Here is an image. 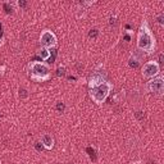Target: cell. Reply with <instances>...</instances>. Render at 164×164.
<instances>
[{
    "instance_id": "ac0fdd59",
    "label": "cell",
    "mask_w": 164,
    "mask_h": 164,
    "mask_svg": "<svg viewBox=\"0 0 164 164\" xmlns=\"http://www.w3.org/2000/svg\"><path fill=\"white\" fill-rule=\"evenodd\" d=\"M17 4H18V7H21V8H26V7H27V1H24V0H19Z\"/></svg>"
},
{
    "instance_id": "7a4b0ae2",
    "label": "cell",
    "mask_w": 164,
    "mask_h": 164,
    "mask_svg": "<svg viewBox=\"0 0 164 164\" xmlns=\"http://www.w3.org/2000/svg\"><path fill=\"white\" fill-rule=\"evenodd\" d=\"M28 68H30L32 81L44 82L50 78V68L44 62H31Z\"/></svg>"
},
{
    "instance_id": "3957f363",
    "label": "cell",
    "mask_w": 164,
    "mask_h": 164,
    "mask_svg": "<svg viewBox=\"0 0 164 164\" xmlns=\"http://www.w3.org/2000/svg\"><path fill=\"white\" fill-rule=\"evenodd\" d=\"M112 88H113V85H112L110 82L105 81V82H103L101 85L91 88L90 90V97L96 103L97 105H101L105 101L106 97H108V95L110 94Z\"/></svg>"
},
{
    "instance_id": "44dd1931",
    "label": "cell",
    "mask_w": 164,
    "mask_h": 164,
    "mask_svg": "<svg viewBox=\"0 0 164 164\" xmlns=\"http://www.w3.org/2000/svg\"><path fill=\"white\" fill-rule=\"evenodd\" d=\"M4 71H5V67H4V65H1V67H0V76L4 73Z\"/></svg>"
},
{
    "instance_id": "5b68a950",
    "label": "cell",
    "mask_w": 164,
    "mask_h": 164,
    "mask_svg": "<svg viewBox=\"0 0 164 164\" xmlns=\"http://www.w3.org/2000/svg\"><path fill=\"white\" fill-rule=\"evenodd\" d=\"M159 72H160V65L155 60L146 62L142 67V76L145 78H154L155 76L159 74Z\"/></svg>"
},
{
    "instance_id": "5bb4252c",
    "label": "cell",
    "mask_w": 164,
    "mask_h": 164,
    "mask_svg": "<svg viewBox=\"0 0 164 164\" xmlns=\"http://www.w3.org/2000/svg\"><path fill=\"white\" fill-rule=\"evenodd\" d=\"M55 108H56V110H58V112L63 113V112H64V109H65V105L63 104L62 101H59V103H56V106H55Z\"/></svg>"
},
{
    "instance_id": "4fadbf2b",
    "label": "cell",
    "mask_w": 164,
    "mask_h": 164,
    "mask_svg": "<svg viewBox=\"0 0 164 164\" xmlns=\"http://www.w3.org/2000/svg\"><path fill=\"white\" fill-rule=\"evenodd\" d=\"M135 117H136L137 119H140V120H144L145 119V113H144L142 110H137L136 113H135Z\"/></svg>"
},
{
    "instance_id": "e0dca14e",
    "label": "cell",
    "mask_w": 164,
    "mask_h": 164,
    "mask_svg": "<svg viewBox=\"0 0 164 164\" xmlns=\"http://www.w3.org/2000/svg\"><path fill=\"white\" fill-rule=\"evenodd\" d=\"M87 151L90 152V157H91V159H93V160H96V157H95V150H94V149L88 148V149H87Z\"/></svg>"
},
{
    "instance_id": "277c9868",
    "label": "cell",
    "mask_w": 164,
    "mask_h": 164,
    "mask_svg": "<svg viewBox=\"0 0 164 164\" xmlns=\"http://www.w3.org/2000/svg\"><path fill=\"white\" fill-rule=\"evenodd\" d=\"M40 44L42 45V48L50 49L56 46L58 41H56V36L54 35V32H51L50 30H44L40 35Z\"/></svg>"
},
{
    "instance_id": "ba28073f",
    "label": "cell",
    "mask_w": 164,
    "mask_h": 164,
    "mask_svg": "<svg viewBox=\"0 0 164 164\" xmlns=\"http://www.w3.org/2000/svg\"><path fill=\"white\" fill-rule=\"evenodd\" d=\"M41 144L46 150H51L54 148V137L49 133H44L41 136Z\"/></svg>"
},
{
    "instance_id": "7402d4cb",
    "label": "cell",
    "mask_w": 164,
    "mask_h": 164,
    "mask_svg": "<svg viewBox=\"0 0 164 164\" xmlns=\"http://www.w3.org/2000/svg\"><path fill=\"white\" fill-rule=\"evenodd\" d=\"M159 63H160V64L163 63V54H160V55H159ZM159 63H158V64H159Z\"/></svg>"
},
{
    "instance_id": "d6986e66",
    "label": "cell",
    "mask_w": 164,
    "mask_h": 164,
    "mask_svg": "<svg viewBox=\"0 0 164 164\" xmlns=\"http://www.w3.org/2000/svg\"><path fill=\"white\" fill-rule=\"evenodd\" d=\"M158 22H159L160 24H163V23H164V14H163V13L158 16Z\"/></svg>"
},
{
    "instance_id": "8fae6325",
    "label": "cell",
    "mask_w": 164,
    "mask_h": 164,
    "mask_svg": "<svg viewBox=\"0 0 164 164\" xmlns=\"http://www.w3.org/2000/svg\"><path fill=\"white\" fill-rule=\"evenodd\" d=\"M3 7H4V10H5V13H12L13 12V8H12V5L9 4V3H4V4H3Z\"/></svg>"
},
{
    "instance_id": "ffe728a7",
    "label": "cell",
    "mask_w": 164,
    "mask_h": 164,
    "mask_svg": "<svg viewBox=\"0 0 164 164\" xmlns=\"http://www.w3.org/2000/svg\"><path fill=\"white\" fill-rule=\"evenodd\" d=\"M4 44V36H3V31H1V26H0V46Z\"/></svg>"
},
{
    "instance_id": "2e32d148",
    "label": "cell",
    "mask_w": 164,
    "mask_h": 164,
    "mask_svg": "<svg viewBox=\"0 0 164 164\" xmlns=\"http://www.w3.org/2000/svg\"><path fill=\"white\" fill-rule=\"evenodd\" d=\"M35 149L39 152H41L42 149H44V146H42V144H40V142H35Z\"/></svg>"
},
{
    "instance_id": "9a60e30c",
    "label": "cell",
    "mask_w": 164,
    "mask_h": 164,
    "mask_svg": "<svg viewBox=\"0 0 164 164\" xmlns=\"http://www.w3.org/2000/svg\"><path fill=\"white\" fill-rule=\"evenodd\" d=\"M65 74V68L64 67H59L58 69H56V76L58 77H62Z\"/></svg>"
},
{
    "instance_id": "30bf717a",
    "label": "cell",
    "mask_w": 164,
    "mask_h": 164,
    "mask_svg": "<svg viewBox=\"0 0 164 164\" xmlns=\"http://www.w3.org/2000/svg\"><path fill=\"white\" fill-rule=\"evenodd\" d=\"M19 97L21 99H26V97H28V91L26 90V88H19Z\"/></svg>"
},
{
    "instance_id": "603a6c76",
    "label": "cell",
    "mask_w": 164,
    "mask_h": 164,
    "mask_svg": "<svg viewBox=\"0 0 164 164\" xmlns=\"http://www.w3.org/2000/svg\"><path fill=\"white\" fill-rule=\"evenodd\" d=\"M113 23H116V18L112 17V18H110V24H113Z\"/></svg>"
},
{
    "instance_id": "9c48e42d",
    "label": "cell",
    "mask_w": 164,
    "mask_h": 164,
    "mask_svg": "<svg viewBox=\"0 0 164 164\" xmlns=\"http://www.w3.org/2000/svg\"><path fill=\"white\" fill-rule=\"evenodd\" d=\"M50 50L49 49H45V48H41L39 51H37V55L41 58V60H48L50 58Z\"/></svg>"
},
{
    "instance_id": "8992f818",
    "label": "cell",
    "mask_w": 164,
    "mask_h": 164,
    "mask_svg": "<svg viewBox=\"0 0 164 164\" xmlns=\"http://www.w3.org/2000/svg\"><path fill=\"white\" fill-rule=\"evenodd\" d=\"M148 90L150 93L158 94V95H162L164 91V78L163 76L159 77H154L152 80L148 82Z\"/></svg>"
},
{
    "instance_id": "6da1fadb",
    "label": "cell",
    "mask_w": 164,
    "mask_h": 164,
    "mask_svg": "<svg viewBox=\"0 0 164 164\" xmlns=\"http://www.w3.org/2000/svg\"><path fill=\"white\" fill-rule=\"evenodd\" d=\"M157 48V42H155V37L152 35L149 23L146 19H144L142 23L140 26L139 35H137V50L146 51V54H151Z\"/></svg>"
},
{
    "instance_id": "cb8c5ba5",
    "label": "cell",
    "mask_w": 164,
    "mask_h": 164,
    "mask_svg": "<svg viewBox=\"0 0 164 164\" xmlns=\"http://www.w3.org/2000/svg\"><path fill=\"white\" fill-rule=\"evenodd\" d=\"M0 164H1V163H0Z\"/></svg>"
},
{
    "instance_id": "52a82bcc",
    "label": "cell",
    "mask_w": 164,
    "mask_h": 164,
    "mask_svg": "<svg viewBox=\"0 0 164 164\" xmlns=\"http://www.w3.org/2000/svg\"><path fill=\"white\" fill-rule=\"evenodd\" d=\"M105 77H106V73L103 71H96V72H93V74L90 76L88 78V86L91 88L96 87V86L101 85L103 82H105Z\"/></svg>"
},
{
    "instance_id": "7c38bea8",
    "label": "cell",
    "mask_w": 164,
    "mask_h": 164,
    "mask_svg": "<svg viewBox=\"0 0 164 164\" xmlns=\"http://www.w3.org/2000/svg\"><path fill=\"white\" fill-rule=\"evenodd\" d=\"M97 35H99V31H97L96 28H93V30L88 32V37H90V39H96Z\"/></svg>"
}]
</instances>
